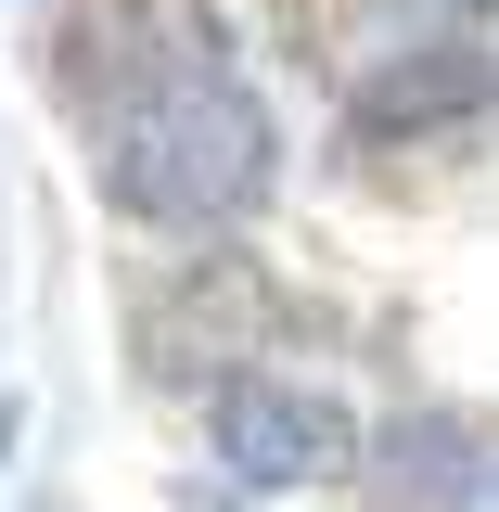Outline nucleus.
Wrapping results in <instances>:
<instances>
[{
	"instance_id": "nucleus-5",
	"label": "nucleus",
	"mask_w": 499,
	"mask_h": 512,
	"mask_svg": "<svg viewBox=\"0 0 499 512\" xmlns=\"http://www.w3.org/2000/svg\"><path fill=\"white\" fill-rule=\"evenodd\" d=\"M474 487H487V461H474V423H461V410L384 423V448H372V500L384 512H461Z\"/></svg>"
},
{
	"instance_id": "nucleus-4",
	"label": "nucleus",
	"mask_w": 499,
	"mask_h": 512,
	"mask_svg": "<svg viewBox=\"0 0 499 512\" xmlns=\"http://www.w3.org/2000/svg\"><path fill=\"white\" fill-rule=\"evenodd\" d=\"M499 103V64L474 52V39H436V52H397L372 77V90H359V141H423V128H461V116H487Z\"/></svg>"
},
{
	"instance_id": "nucleus-3",
	"label": "nucleus",
	"mask_w": 499,
	"mask_h": 512,
	"mask_svg": "<svg viewBox=\"0 0 499 512\" xmlns=\"http://www.w3.org/2000/svg\"><path fill=\"white\" fill-rule=\"evenodd\" d=\"M218 461H231L244 487H320V474L359 461V423H346L320 384L244 372V384H218Z\"/></svg>"
},
{
	"instance_id": "nucleus-1",
	"label": "nucleus",
	"mask_w": 499,
	"mask_h": 512,
	"mask_svg": "<svg viewBox=\"0 0 499 512\" xmlns=\"http://www.w3.org/2000/svg\"><path fill=\"white\" fill-rule=\"evenodd\" d=\"M269 167H282L269 103L244 77H218V64L154 90V103H128V116H103V192L141 231H231V218L269 205Z\"/></svg>"
},
{
	"instance_id": "nucleus-2",
	"label": "nucleus",
	"mask_w": 499,
	"mask_h": 512,
	"mask_svg": "<svg viewBox=\"0 0 499 512\" xmlns=\"http://www.w3.org/2000/svg\"><path fill=\"white\" fill-rule=\"evenodd\" d=\"M205 64H218V26H205L192 0H90L77 39H64V90H77L90 116H128V103L205 77Z\"/></svg>"
}]
</instances>
